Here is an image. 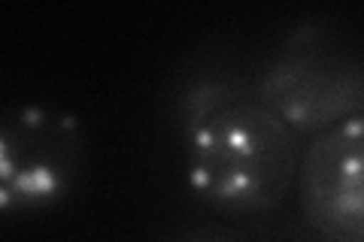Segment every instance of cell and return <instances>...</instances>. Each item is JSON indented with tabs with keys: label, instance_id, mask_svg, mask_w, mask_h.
<instances>
[{
	"label": "cell",
	"instance_id": "obj_1",
	"mask_svg": "<svg viewBox=\"0 0 364 242\" xmlns=\"http://www.w3.org/2000/svg\"><path fill=\"white\" fill-rule=\"evenodd\" d=\"M301 136L258 94L215 112L182 140L191 194L222 215H261L298 188Z\"/></svg>",
	"mask_w": 364,
	"mask_h": 242
},
{
	"label": "cell",
	"instance_id": "obj_2",
	"mask_svg": "<svg viewBox=\"0 0 364 242\" xmlns=\"http://www.w3.org/2000/svg\"><path fill=\"white\" fill-rule=\"evenodd\" d=\"M255 91L298 136L364 115V43L325 13L298 18L267 52Z\"/></svg>",
	"mask_w": 364,
	"mask_h": 242
},
{
	"label": "cell",
	"instance_id": "obj_3",
	"mask_svg": "<svg viewBox=\"0 0 364 242\" xmlns=\"http://www.w3.org/2000/svg\"><path fill=\"white\" fill-rule=\"evenodd\" d=\"M88 140L76 115L16 103L0 119V209L40 215L73 197L85 172Z\"/></svg>",
	"mask_w": 364,
	"mask_h": 242
},
{
	"label": "cell",
	"instance_id": "obj_4",
	"mask_svg": "<svg viewBox=\"0 0 364 242\" xmlns=\"http://www.w3.org/2000/svg\"><path fill=\"white\" fill-rule=\"evenodd\" d=\"M294 191L316 233L328 242H364V115L304 145Z\"/></svg>",
	"mask_w": 364,
	"mask_h": 242
},
{
	"label": "cell",
	"instance_id": "obj_5",
	"mask_svg": "<svg viewBox=\"0 0 364 242\" xmlns=\"http://www.w3.org/2000/svg\"><path fill=\"white\" fill-rule=\"evenodd\" d=\"M258 94L255 76L246 73L240 55L225 45L191 49L170 73L167 91V119L179 140L200 128L207 119L225 106Z\"/></svg>",
	"mask_w": 364,
	"mask_h": 242
}]
</instances>
